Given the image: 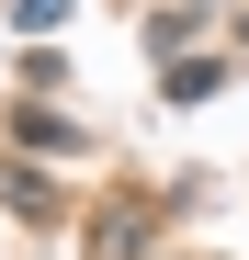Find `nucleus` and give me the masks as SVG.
I'll list each match as a JSON object with an SVG mask.
<instances>
[{"label":"nucleus","mask_w":249,"mask_h":260,"mask_svg":"<svg viewBox=\"0 0 249 260\" xmlns=\"http://www.w3.org/2000/svg\"><path fill=\"white\" fill-rule=\"evenodd\" d=\"M12 12H23V23H57V12H68V0H12Z\"/></svg>","instance_id":"obj_1"}]
</instances>
